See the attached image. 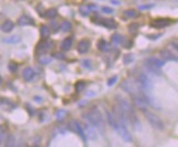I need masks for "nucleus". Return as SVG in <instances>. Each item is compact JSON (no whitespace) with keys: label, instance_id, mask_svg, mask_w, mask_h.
Here are the masks:
<instances>
[{"label":"nucleus","instance_id":"obj_1","mask_svg":"<svg viewBox=\"0 0 178 147\" xmlns=\"http://www.w3.org/2000/svg\"><path fill=\"white\" fill-rule=\"evenodd\" d=\"M107 120H108L109 124L111 125L113 130L118 133L119 136L122 138L124 142H132V136H131L130 132L128 131L126 126V123L121 120L120 117L113 114V112H109L107 111Z\"/></svg>","mask_w":178,"mask_h":147},{"label":"nucleus","instance_id":"obj_2","mask_svg":"<svg viewBox=\"0 0 178 147\" xmlns=\"http://www.w3.org/2000/svg\"><path fill=\"white\" fill-rule=\"evenodd\" d=\"M83 116L84 119L90 125H93V127L100 130L101 132L105 131V120H103L102 114H101L100 111H99L97 108H91L89 111L84 113Z\"/></svg>","mask_w":178,"mask_h":147},{"label":"nucleus","instance_id":"obj_3","mask_svg":"<svg viewBox=\"0 0 178 147\" xmlns=\"http://www.w3.org/2000/svg\"><path fill=\"white\" fill-rule=\"evenodd\" d=\"M145 116H146V120L148 121V123H150L151 126L153 127V129H155V130H159V131L164 130L163 121H162L157 115H155L154 113L148 112V111H145Z\"/></svg>","mask_w":178,"mask_h":147},{"label":"nucleus","instance_id":"obj_4","mask_svg":"<svg viewBox=\"0 0 178 147\" xmlns=\"http://www.w3.org/2000/svg\"><path fill=\"white\" fill-rule=\"evenodd\" d=\"M136 84L141 88V90H143L144 92H147V91H150L152 89V81L145 74H140L136 77Z\"/></svg>","mask_w":178,"mask_h":147},{"label":"nucleus","instance_id":"obj_5","mask_svg":"<svg viewBox=\"0 0 178 147\" xmlns=\"http://www.w3.org/2000/svg\"><path fill=\"white\" fill-rule=\"evenodd\" d=\"M69 127L74 131V132L76 133V134L81 136V140L86 141L85 132H84V127H83V125H81V123L78 122V121H76V120H72V121H70V122H69Z\"/></svg>","mask_w":178,"mask_h":147},{"label":"nucleus","instance_id":"obj_6","mask_svg":"<svg viewBox=\"0 0 178 147\" xmlns=\"http://www.w3.org/2000/svg\"><path fill=\"white\" fill-rule=\"evenodd\" d=\"M84 127V132H85L86 138H89L91 141H96L98 138L97 131H96V127H93L90 124H86Z\"/></svg>","mask_w":178,"mask_h":147},{"label":"nucleus","instance_id":"obj_7","mask_svg":"<svg viewBox=\"0 0 178 147\" xmlns=\"http://www.w3.org/2000/svg\"><path fill=\"white\" fill-rule=\"evenodd\" d=\"M90 48V41L89 40H81L77 45V51L79 54H86Z\"/></svg>","mask_w":178,"mask_h":147},{"label":"nucleus","instance_id":"obj_8","mask_svg":"<svg viewBox=\"0 0 178 147\" xmlns=\"http://www.w3.org/2000/svg\"><path fill=\"white\" fill-rule=\"evenodd\" d=\"M172 21L168 20V19H156L153 22L151 23V25L156 29H162V27H166L168 25H171Z\"/></svg>","mask_w":178,"mask_h":147},{"label":"nucleus","instance_id":"obj_9","mask_svg":"<svg viewBox=\"0 0 178 147\" xmlns=\"http://www.w3.org/2000/svg\"><path fill=\"white\" fill-rule=\"evenodd\" d=\"M51 46H52V43H51L50 41H46V40L42 41V42L39 43L38 46H36V53L43 54V53L48 52L51 48Z\"/></svg>","mask_w":178,"mask_h":147},{"label":"nucleus","instance_id":"obj_10","mask_svg":"<svg viewBox=\"0 0 178 147\" xmlns=\"http://www.w3.org/2000/svg\"><path fill=\"white\" fill-rule=\"evenodd\" d=\"M144 67L146 68V70H147L148 72H151V74H153V75H156V76H159L162 74L161 71V68L157 67V66L155 65H152V64H150L148 62H144Z\"/></svg>","mask_w":178,"mask_h":147},{"label":"nucleus","instance_id":"obj_11","mask_svg":"<svg viewBox=\"0 0 178 147\" xmlns=\"http://www.w3.org/2000/svg\"><path fill=\"white\" fill-rule=\"evenodd\" d=\"M22 77L25 81H31V80L34 79L35 77V71L31 67H27L23 69L22 71Z\"/></svg>","mask_w":178,"mask_h":147},{"label":"nucleus","instance_id":"obj_12","mask_svg":"<svg viewBox=\"0 0 178 147\" xmlns=\"http://www.w3.org/2000/svg\"><path fill=\"white\" fill-rule=\"evenodd\" d=\"M0 29L5 33H10L14 29V23L11 20H5L2 22V24L0 25Z\"/></svg>","mask_w":178,"mask_h":147},{"label":"nucleus","instance_id":"obj_13","mask_svg":"<svg viewBox=\"0 0 178 147\" xmlns=\"http://www.w3.org/2000/svg\"><path fill=\"white\" fill-rule=\"evenodd\" d=\"M159 55H161V57L163 60H171V62L172 60H174V62L177 60V57L168 50H162L161 52H159Z\"/></svg>","mask_w":178,"mask_h":147},{"label":"nucleus","instance_id":"obj_14","mask_svg":"<svg viewBox=\"0 0 178 147\" xmlns=\"http://www.w3.org/2000/svg\"><path fill=\"white\" fill-rule=\"evenodd\" d=\"M100 24L103 25L105 27H107V29H110V30H114V29H117V27H118L117 22H115L113 19H102Z\"/></svg>","mask_w":178,"mask_h":147},{"label":"nucleus","instance_id":"obj_15","mask_svg":"<svg viewBox=\"0 0 178 147\" xmlns=\"http://www.w3.org/2000/svg\"><path fill=\"white\" fill-rule=\"evenodd\" d=\"M18 23H19V25H33L34 24V20L32 18L28 17L27 14H23L19 18Z\"/></svg>","mask_w":178,"mask_h":147},{"label":"nucleus","instance_id":"obj_16","mask_svg":"<svg viewBox=\"0 0 178 147\" xmlns=\"http://www.w3.org/2000/svg\"><path fill=\"white\" fill-rule=\"evenodd\" d=\"M146 62H148L150 64H152V65L157 66V67H159V68H162L164 65H165V60L161 59V58L154 57V56H151V57H148L147 59H146Z\"/></svg>","mask_w":178,"mask_h":147},{"label":"nucleus","instance_id":"obj_17","mask_svg":"<svg viewBox=\"0 0 178 147\" xmlns=\"http://www.w3.org/2000/svg\"><path fill=\"white\" fill-rule=\"evenodd\" d=\"M97 47H98V50L101 51V52H107V51L109 50V44L107 43L106 40L101 39V40H99L97 42Z\"/></svg>","mask_w":178,"mask_h":147},{"label":"nucleus","instance_id":"obj_18","mask_svg":"<svg viewBox=\"0 0 178 147\" xmlns=\"http://www.w3.org/2000/svg\"><path fill=\"white\" fill-rule=\"evenodd\" d=\"M72 45H73V39L72 38H67L62 42L60 44V47L63 51H69L70 47H72Z\"/></svg>","mask_w":178,"mask_h":147},{"label":"nucleus","instance_id":"obj_19","mask_svg":"<svg viewBox=\"0 0 178 147\" xmlns=\"http://www.w3.org/2000/svg\"><path fill=\"white\" fill-rule=\"evenodd\" d=\"M40 33H41V36H42L43 39H48L51 35L50 27H48V25H42L40 29Z\"/></svg>","mask_w":178,"mask_h":147},{"label":"nucleus","instance_id":"obj_20","mask_svg":"<svg viewBox=\"0 0 178 147\" xmlns=\"http://www.w3.org/2000/svg\"><path fill=\"white\" fill-rule=\"evenodd\" d=\"M111 40H112V42H114L115 44H122L123 42H124V36L121 34H118V33H115V34L112 35V38H111Z\"/></svg>","mask_w":178,"mask_h":147},{"label":"nucleus","instance_id":"obj_21","mask_svg":"<svg viewBox=\"0 0 178 147\" xmlns=\"http://www.w3.org/2000/svg\"><path fill=\"white\" fill-rule=\"evenodd\" d=\"M21 41L20 36H18V35H13V36H10V38H6L3 40L5 43H8V44H15V43H19Z\"/></svg>","mask_w":178,"mask_h":147},{"label":"nucleus","instance_id":"obj_22","mask_svg":"<svg viewBox=\"0 0 178 147\" xmlns=\"http://www.w3.org/2000/svg\"><path fill=\"white\" fill-rule=\"evenodd\" d=\"M85 87H86V82L85 81H83V80L77 81L75 84V91H76V92H81V91H84Z\"/></svg>","mask_w":178,"mask_h":147},{"label":"nucleus","instance_id":"obj_23","mask_svg":"<svg viewBox=\"0 0 178 147\" xmlns=\"http://www.w3.org/2000/svg\"><path fill=\"white\" fill-rule=\"evenodd\" d=\"M60 30L63 31V32L70 31L72 30V23H70L69 21H63V23L60 25Z\"/></svg>","mask_w":178,"mask_h":147},{"label":"nucleus","instance_id":"obj_24","mask_svg":"<svg viewBox=\"0 0 178 147\" xmlns=\"http://www.w3.org/2000/svg\"><path fill=\"white\" fill-rule=\"evenodd\" d=\"M66 114H67V113H66L65 110H58L57 112L55 113V116L58 121H62V120H64V117L66 116Z\"/></svg>","mask_w":178,"mask_h":147},{"label":"nucleus","instance_id":"obj_25","mask_svg":"<svg viewBox=\"0 0 178 147\" xmlns=\"http://www.w3.org/2000/svg\"><path fill=\"white\" fill-rule=\"evenodd\" d=\"M56 15H57V10H56L55 8H52V9L46 11V17L50 18V19H54Z\"/></svg>","mask_w":178,"mask_h":147},{"label":"nucleus","instance_id":"obj_26","mask_svg":"<svg viewBox=\"0 0 178 147\" xmlns=\"http://www.w3.org/2000/svg\"><path fill=\"white\" fill-rule=\"evenodd\" d=\"M133 62V55L132 54H126L123 56V64L124 65H128L130 63Z\"/></svg>","mask_w":178,"mask_h":147},{"label":"nucleus","instance_id":"obj_27","mask_svg":"<svg viewBox=\"0 0 178 147\" xmlns=\"http://www.w3.org/2000/svg\"><path fill=\"white\" fill-rule=\"evenodd\" d=\"M79 12H81V14L84 15V17H87V15H89V13H90V9L88 8V6H86V7H81L79 8Z\"/></svg>","mask_w":178,"mask_h":147},{"label":"nucleus","instance_id":"obj_28","mask_svg":"<svg viewBox=\"0 0 178 147\" xmlns=\"http://www.w3.org/2000/svg\"><path fill=\"white\" fill-rule=\"evenodd\" d=\"M138 29H139V24L138 23H131L129 25V31H130L131 34H135L138 32Z\"/></svg>","mask_w":178,"mask_h":147},{"label":"nucleus","instance_id":"obj_29","mask_svg":"<svg viewBox=\"0 0 178 147\" xmlns=\"http://www.w3.org/2000/svg\"><path fill=\"white\" fill-rule=\"evenodd\" d=\"M124 14H126V17H128V18H135L136 15H138V11L133 10V9H130V10L124 11Z\"/></svg>","mask_w":178,"mask_h":147},{"label":"nucleus","instance_id":"obj_30","mask_svg":"<svg viewBox=\"0 0 178 147\" xmlns=\"http://www.w3.org/2000/svg\"><path fill=\"white\" fill-rule=\"evenodd\" d=\"M51 60H52V58H51V57H45V56H42V57L40 58V63H41V64H43V65L48 64Z\"/></svg>","mask_w":178,"mask_h":147},{"label":"nucleus","instance_id":"obj_31","mask_svg":"<svg viewBox=\"0 0 178 147\" xmlns=\"http://www.w3.org/2000/svg\"><path fill=\"white\" fill-rule=\"evenodd\" d=\"M13 145H14V138L10 135L8 137V141L6 142V146H13Z\"/></svg>","mask_w":178,"mask_h":147},{"label":"nucleus","instance_id":"obj_32","mask_svg":"<svg viewBox=\"0 0 178 147\" xmlns=\"http://www.w3.org/2000/svg\"><path fill=\"white\" fill-rule=\"evenodd\" d=\"M83 66L85 68H88V69H90L91 68V60L89 59H84L83 60Z\"/></svg>","mask_w":178,"mask_h":147},{"label":"nucleus","instance_id":"obj_33","mask_svg":"<svg viewBox=\"0 0 178 147\" xmlns=\"http://www.w3.org/2000/svg\"><path fill=\"white\" fill-rule=\"evenodd\" d=\"M117 80H118V77L117 76H113L112 78H110V79L108 80V86H113L117 82Z\"/></svg>","mask_w":178,"mask_h":147},{"label":"nucleus","instance_id":"obj_34","mask_svg":"<svg viewBox=\"0 0 178 147\" xmlns=\"http://www.w3.org/2000/svg\"><path fill=\"white\" fill-rule=\"evenodd\" d=\"M54 57L57 58V59H65V55L63 54V53H55L54 54Z\"/></svg>","mask_w":178,"mask_h":147},{"label":"nucleus","instance_id":"obj_35","mask_svg":"<svg viewBox=\"0 0 178 147\" xmlns=\"http://www.w3.org/2000/svg\"><path fill=\"white\" fill-rule=\"evenodd\" d=\"M9 69H10L12 72L17 71V69H18V65H17V64H13V63H11L10 65H9Z\"/></svg>","mask_w":178,"mask_h":147},{"label":"nucleus","instance_id":"obj_36","mask_svg":"<svg viewBox=\"0 0 178 147\" xmlns=\"http://www.w3.org/2000/svg\"><path fill=\"white\" fill-rule=\"evenodd\" d=\"M101 10H102V12H105V13H112L113 12V10L112 9H111V8H109V7H102V9H101Z\"/></svg>","mask_w":178,"mask_h":147},{"label":"nucleus","instance_id":"obj_37","mask_svg":"<svg viewBox=\"0 0 178 147\" xmlns=\"http://www.w3.org/2000/svg\"><path fill=\"white\" fill-rule=\"evenodd\" d=\"M150 8H152V6H141L140 9H150Z\"/></svg>","mask_w":178,"mask_h":147},{"label":"nucleus","instance_id":"obj_38","mask_svg":"<svg viewBox=\"0 0 178 147\" xmlns=\"http://www.w3.org/2000/svg\"><path fill=\"white\" fill-rule=\"evenodd\" d=\"M34 99H35V101H36V102H40V101H42V98H40V97H35Z\"/></svg>","mask_w":178,"mask_h":147},{"label":"nucleus","instance_id":"obj_39","mask_svg":"<svg viewBox=\"0 0 178 147\" xmlns=\"http://www.w3.org/2000/svg\"><path fill=\"white\" fill-rule=\"evenodd\" d=\"M112 2L114 3V5H119V3H120L119 1H117V0H112Z\"/></svg>","mask_w":178,"mask_h":147},{"label":"nucleus","instance_id":"obj_40","mask_svg":"<svg viewBox=\"0 0 178 147\" xmlns=\"http://www.w3.org/2000/svg\"><path fill=\"white\" fill-rule=\"evenodd\" d=\"M0 143H1V130H0Z\"/></svg>","mask_w":178,"mask_h":147},{"label":"nucleus","instance_id":"obj_41","mask_svg":"<svg viewBox=\"0 0 178 147\" xmlns=\"http://www.w3.org/2000/svg\"><path fill=\"white\" fill-rule=\"evenodd\" d=\"M2 82V78H1V76H0V84Z\"/></svg>","mask_w":178,"mask_h":147}]
</instances>
